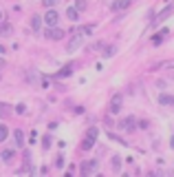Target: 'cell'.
<instances>
[{
	"label": "cell",
	"instance_id": "1",
	"mask_svg": "<svg viewBox=\"0 0 174 177\" xmlns=\"http://www.w3.org/2000/svg\"><path fill=\"white\" fill-rule=\"evenodd\" d=\"M121 104H123V95H121V93H117V95L110 100V109H108V111H110L112 115H117V113L121 111Z\"/></svg>",
	"mask_w": 174,
	"mask_h": 177
},
{
	"label": "cell",
	"instance_id": "2",
	"mask_svg": "<svg viewBox=\"0 0 174 177\" xmlns=\"http://www.w3.org/2000/svg\"><path fill=\"white\" fill-rule=\"evenodd\" d=\"M44 38H48V40H62V38H64V31L57 29V27H48V29L44 31Z\"/></svg>",
	"mask_w": 174,
	"mask_h": 177
},
{
	"label": "cell",
	"instance_id": "3",
	"mask_svg": "<svg viewBox=\"0 0 174 177\" xmlns=\"http://www.w3.org/2000/svg\"><path fill=\"white\" fill-rule=\"evenodd\" d=\"M57 20H60V16H57V11H55V9H48V11H46L44 22L48 24V27H55V24H57Z\"/></svg>",
	"mask_w": 174,
	"mask_h": 177
},
{
	"label": "cell",
	"instance_id": "4",
	"mask_svg": "<svg viewBox=\"0 0 174 177\" xmlns=\"http://www.w3.org/2000/svg\"><path fill=\"white\" fill-rule=\"evenodd\" d=\"M82 38H84V36H80V33H75V36H73V40H71V42H68V47H66V49H68V53H73V51H77V49H80Z\"/></svg>",
	"mask_w": 174,
	"mask_h": 177
},
{
	"label": "cell",
	"instance_id": "5",
	"mask_svg": "<svg viewBox=\"0 0 174 177\" xmlns=\"http://www.w3.org/2000/svg\"><path fill=\"white\" fill-rule=\"evenodd\" d=\"M128 5H130V0H115V2L110 5V9L112 11H119V9H126Z\"/></svg>",
	"mask_w": 174,
	"mask_h": 177
},
{
	"label": "cell",
	"instance_id": "6",
	"mask_svg": "<svg viewBox=\"0 0 174 177\" xmlns=\"http://www.w3.org/2000/svg\"><path fill=\"white\" fill-rule=\"evenodd\" d=\"M97 170V160H93L90 164H84L82 166V175H88V173H95Z\"/></svg>",
	"mask_w": 174,
	"mask_h": 177
},
{
	"label": "cell",
	"instance_id": "7",
	"mask_svg": "<svg viewBox=\"0 0 174 177\" xmlns=\"http://www.w3.org/2000/svg\"><path fill=\"white\" fill-rule=\"evenodd\" d=\"M159 104L161 106H167V104L174 106V95H159Z\"/></svg>",
	"mask_w": 174,
	"mask_h": 177
},
{
	"label": "cell",
	"instance_id": "8",
	"mask_svg": "<svg viewBox=\"0 0 174 177\" xmlns=\"http://www.w3.org/2000/svg\"><path fill=\"white\" fill-rule=\"evenodd\" d=\"M13 140H16V146H22V144H24V133H22L20 129H16V131H13Z\"/></svg>",
	"mask_w": 174,
	"mask_h": 177
},
{
	"label": "cell",
	"instance_id": "9",
	"mask_svg": "<svg viewBox=\"0 0 174 177\" xmlns=\"http://www.w3.org/2000/svg\"><path fill=\"white\" fill-rule=\"evenodd\" d=\"M11 31H13V27L9 22H0V36H9Z\"/></svg>",
	"mask_w": 174,
	"mask_h": 177
},
{
	"label": "cell",
	"instance_id": "10",
	"mask_svg": "<svg viewBox=\"0 0 174 177\" xmlns=\"http://www.w3.org/2000/svg\"><path fill=\"white\" fill-rule=\"evenodd\" d=\"M66 16H68V20H71V22L80 20V18H77V7H68V9H66Z\"/></svg>",
	"mask_w": 174,
	"mask_h": 177
},
{
	"label": "cell",
	"instance_id": "11",
	"mask_svg": "<svg viewBox=\"0 0 174 177\" xmlns=\"http://www.w3.org/2000/svg\"><path fill=\"white\" fill-rule=\"evenodd\" d=\"M73 69H75V64H66V66H62V71H60L57 75H60V78H66V75L73 73Z\"/></svg>",
	"mask_w": 174,
	"mask_h": 177
},
{
	"label": "cell",
	"instance_id": "12",
	"mask_svg": "<svg viewBox=\"0 0 174 177\" xmlns=\"http://www.w3.org/2000/svg\"><path fill=\"white\" fill-rule=\"evenodd\" d=\"M172 11H174V5H167V7H165V9H163V11L159 13V20H165V18H167V16H170Z\"/></svg>",
	"mask_w": 174,
	"mask_h": 177
},
{
	"label": "cell",
	"instance_id": "13",
	"mask_svg": "<svg viewBox=\"0 0 174 177\" xmlns=\"http://www.w3.org/2000/svg\"><path fill=\"white\" fill-rule=\"evenodd\" d=\"M112 170H115V173H119V170H121V157H119V155H115V157H112Z\"/></svg>",
	"mask_w": 174,
	"mask_h": 177
},
{
	"label": "cell",
	"instance_id": "14",
	"mask_svg": "<svg viewBox=\"0 0 174 177\" xmlns=\"http://www.w3.org/2000/svg\"><path fill=\"white\" fill-rule=\"evenodd\" d=\"M0 157H2L5 162H9V160L13 157V150H11V148H5V150H2V153H0Z\"/></svg>",
	"mask_w": 174,
	"mask_h": 177
},
{
	"label": "cell",
	"instance_id": "15",
	"mask_svg": "<svg viewBox=\"0 0 174 177\" xmlns=\"http://www.w3.org/2000/svg\"><path fill=\"white\" fill-rule=\"evenodd\" d=\"M31 27H33L35 31L42 27V18H40V16H33V20H31Z\"/></svg>",
	"mask_w": 174,
	"mask_h": 177
},
{
	"label": "cell",
	"instance_id": "16",
	"mask_svg": "<svg viewBox=\"0 0 174 177\" xmlns=\"http://www.w3.org/2000/svg\"><path fill=\"white\" fill-rule=\"evenodd\" d=\"M7 135H9V129H7L5 124H0V142H5V140H7Z\"/></svg>",
	"mask_w": 174,
	"mask_h": 177
},
{
	"label": "cell",
	"instance_id": "17",
	"mask_svg": "<svg viewBox=\"0 0 174 177\" xmlns=\"http://www.w3.org/2000/svg\"><path fill=\"white\" fill-rule=\"evenodd\" d=\"M95 144V137H90V135H86V140H84V144H82V148H90Z\"/></svg>",
	"mask_w": 174,
	"mask_h": 177
},
{
	"label": "cell",
	"instance_id": "18",
	"mask_svg": "<svg viewBox=\"0 0 174 177\" xmlns=\"http://www.w3.org/2000/svg\"><path fill=\"white\" fill-rule=\"evenodd\" d=\"M115 51H117V47H108L106 51H104V56H106V58H112V56H115Z\"/></svg>",
	"mask_w": 174,
	"mask_h": 177
},
{
	"label": "cell",
	"instance_id": "19",
	"mask_svg": "<svg viewBox=\"0 0 174 177\" xmlns=\"http://www.w3.org/2000/svg\"><path fill=\"white\" fill-rule=\"evenodd\" d=\"M165 36H167V29H163V31H159V33H157V38H154V42H161V40H163Z\"/></svg>",
	"mask_w": 174,
	"mask_h": 177
},
{
	"label": "cell",
	"instance_id": "20",
	"mask_svg": "<svg viewBox=\"0 0 174 177\" xmlns=\"http://www.w3.org/2000/svg\"><path fill=\"white\" fill-rule=\"evenodd\" d=\"M9 115V109H7V104H0V117H7Z\"/></svg>",
	"mask_w": 174,
	"mask_h": 177
},
{
	"label": "cell",
	"instance_id": "21",
	"mask_svg": "<svg viewBox=\"0 0 174 177\" xmlns=\"http://www.w3.org/2000/svg\"><path fill=\"white\" fill-rule=\"evenodd\" d=\"M57 2H60V0H42V5H44V7H55Z\"/></svg>",
	"mask_w": 174,
	"mask_h": 177
},
{
	"label": "cell",
	"instance_id": "22",
	"mask_svg": "<svg viewBox=\"0 0 174 177\" xmlns=\"http://www.w3.org/2000/svg\"><path fill=\"white\" fill-rule=\"evenodd\" d=\"M75 7H77V11H84V9H86V0H77Z\"/></svg>",
	"mask_w": 174,
	"mask_h": 177
},
{
	"label": "cell",
	"instance_id": "23",
	"mask_svg": "<svg viewBox=\"0 0 174 177\" xmlns=\"http://www.w3.org/2000/svg\"><path fill=\"white\" fill-rule=\"evenodd\" d=\"M42 146H44V148H51V135H46V137H44Z\"/></svg>",
	"mask_w": 174,
	"mask_h": 177
},
{
	"label": "cell",
	"instance_id": "24",
	"mask_svg": "<svg viewBox=\"0 0 174 177\" xmlns=\"http://www.w3.org/2000/svg\"><path fill=\"white\" fill-rule=\"evenodd\" d=\"M16 113H20V115L27 113V106H24V104H18V106H16Z\"/></svg>",
	"mask_w": 174,
	"mask_h": 177
},
{
	"label": "cell",
	"instance_id": "25",
	"mask_svg": "<svg viewBox=\"0 0 174 177\" xmlns=\"http://www.w3.org/2000/svg\"><path fill=\"white\" fill-rule=\"evenodd\" d=\"M55 166H57V168H62V166H64V157H62V155L55 160Z\"/></svg>",
	"mask_w": 174,
	"mask_h": 177
},
{
	"label": "cell",
	"instance_id": "26",
	"mask_svg": "<svg viewBox=\"0 0 174 177\" xmlns=\"http://www.w3.org/2000/svg\"><path fill=\"white\" fill-rule=\"evenodd\" d=\"M88 135H90V137H95V140H97V129H95V126H93V129H90V131H88Z\"/></svg>",
	"mask_w": 174,
	"mask_h": 177
},
{
	"label": "cell",
	"instance_id": "27",
	"mask_svg": "<svg viewBox=\"0 0 174 177\" xmlns=\"http://www.w3.org/2000/svg\"><path fill=\"white\" fill-rule=\"evenodd\" d=\"M82 33H86V36H90V33H93V27H84V29H82Z\"/></svg>",
	"mask_w": 174,
	"mask_h": 177
},
{
	"label": "cell",
	"instance_id": "28",
	"mask_svg": "<svg viewBox=\"0 0 174 177\" xmlns=\"http://www.w3.org/2000/svg\"><path fill=\"white\" fill-rule=\"evenodd\" d=\"M0 20H2V11H0Z\"/></svg>",
	"mask_w": 174,
	"mask_h": 177
}]
</instances>
